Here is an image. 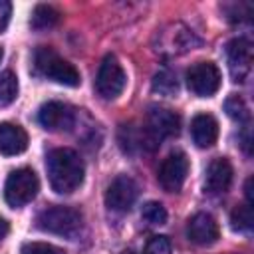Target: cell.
Here are the masks:
<instances>
[{
  "label": "cell",
  "instance_id": "cell-25",
  "mask_svg": "<svg viewBox=\"0 0 254 254\" xmlns=\"http://www.w3.org/2000/svg\"><path fill=\"white\" fill-rule=\"evenodd\" d=\"M6 234H8V222L0 216V240H4V238H6Z\"/></svg>",
  "mask_w": 254,
  "mask_h": 254
},
{
  "label": "cell",
  "instance_id": "cell-7",
  "mask_svg": "<svg viewBox=\"0 0 254 254\" xmlns=\"http://www.w3.org/2000/svg\"><path fill=\"white\" fill-rule=\"evenodd\" d=\"M187 87L198 97H212L220 87V69L212 62H196L187 71Z\"/></svg>",
  "mask_w": 254,
  "mask_h": 254
},
{
  "label": "cell",
  "instance_id": "cell-17",
  "mask_svg": "<svg viewBox=\"0 0 254 254\" xmlns=\"http://www.w3.org/2000/svg\"><path fill=\"white\" fill-rule=\"evenodd\" d=\"M18 97V77L12 69L0 73V107L10 105Z\"/></svg>",
  "mask_w": 254,
  "mask_h": 254
},
{
  "label": "cell",
  "instance_id": "cell-15",
  "mask_svg": "<svg viewBox=\"0 0 254 254\" xmlns=\"http://www.w3.org/2000/svg\"><path fill=\"white\" fill-rule=\"evenodd\" d=\"M28 149V133L10 121L0 123V153L6 157L20 155Z\"/></svg>",
  "mask_w": 254,
  "mask_h": 254
},
{
  "label": "cell",
  "instance_id": "cell-10",
  "mask_svg": "<svg viewBox=\"0 0 254 254\" xmlns=\"http://www.w3.org/2000/svg\"><path fill=\"white\" fill-rule=\"evenodd\" d=\"M228 69L234 81H246L252 71V44L248 38H234L226 46Z\"/></svg>",
  "mask_w": 254,
  "mask_h": 254
},
{
  "label": "cell",
  "instance_id": "cell-2",
  "mask_svg": "<svg viewBox=\"0 0 254 254\" xmlns=\"http://www.w3.org/2000/svg\"><path fill=\"white\" fill-rule=\"evenodd\" d=\"M38 228L50 234H58L64 238H75L81 230V214L71 206H50L42 210L36 218Z\"/></svg>",
  "mask_w": 254,
  "mask_h": 254
},
{
  "label": "cell",
  "instance_id": "cell-24",
  "mask_svg": "<svg viewBox=\"0 0 254 254\" xmlns=\"http://www.w3.org/2000/svg\"><path fill=\"white\" fill-rule=\"evenodd\" d=\"M10 14H12V6H10V2H4V0H0V34L6 30V26H8V22H10Z\"/></svg>",
  "mask_w": 254,
  "mask_h": 254
},
{
  "label": "cell",
  "instance_id": "cell-9",
  "mask_svg": "<svg viewBox=\"0 0 254 254\" xmlns=\"http://www.w3.org/2000/svg\"><path fill=\"white\" fill-rule=\"evenodd\" d=\"M137 194H139L137 183L127 175H119L111 181V185L105 190V204L109 210L127 212L135 204Z\"/></svg>",
  "mask_w": 254,
  "mask_h": 254
},
{
  "label": "cell",
  "instance_id": "cell-6",
  "mask_svg": "<svg viewBox=\"0 0 254 254\" xmlns=\"http://www.w3.org/2000/svg\"><path fill=\"white\" fill-rule=\"evenodd\" d=\"M179 115L171 109L165 107H153L147 115V123H145V131H143V141L157 145L159 141H163L165 137L177 135L179 133ZM143 143V145H145Z\"/></svg>",
  "mask_w": 254,
  "mask_h": 254
},
{
  "label": "cell",
  "instance_id": "cell-14",
  "mask_svg": "<svg viewBox=\"0 0 254 254\" xmlns=\"http://www.w3.org/2000/svg\"><path fill=\"white\" fill-rule=\"evenodd\" d=\"M190 135L196 147L208 149L218 139V121L210 113H198L190 121Z\"/></svg>",
  "mask_w": 254,
  "mask_h": 254
},
{
  "label": "cell",
  "instance_id": "cell-1",
  "mask_svg": "<svg viewBox=\"0 0 254 254\" xmlns=\"http://www.w3.org/2000/svg\"><path fill=\"white\" fill-rule=\"evenodd\" d=\"M46 171H48L50 187L58 194H71L73 190H77L85 175L81 157L67 147H60L48 153Z\"/></svg>",
  "mask_w": 254,
  "mask_h": 254
},
{
  "label": "cell",
  "instance_id": "cell-20",
  "mask_svg": "<svg viewBox=\"0 0 254 254\" xmlns=\"http://www.w3.org/2000/svg\"><path fill=\"white\" fill-rule=\"evenodd\" d=\"M224 109L228 113V117H232L234 121L238 123H246L250 119V111H248V105L246 101L240 97V95H230L224 103Z\"/></svg>",
  "mask_w": 254,
  "mask_h": 254
},
{
  "label": "cell",
  "instance_id": "cell-23",
  "mask_svg": "<svg viewBox=\"0 0 254 254\" xmlns=\"http://www.w3.org/2000/svg\"><path fill=\"white\" fill-rule=\"evenodd\" d=\"M145 254H173L169 238L167 236H151L145 246Z\"/></svg>",
  "mask_w": 254,
  "mask_h": 254
},
{
  "label": "cell",
  "instance_id": "cell-13",
  "mask_svg": "<svg viewBox=\"0 0 254 254\" xmlns=\"http://www.w3.org/2000/svg\"><path fill=\"white\" fill-rule=\"evenodd\" d=\"M232 165L226 157H216L210 161V165L206 167L204 173V190L210 194H218L228 190L230 183H232Z\"/></svg>",
  "mask_w": 254,
  "mask_h": 254
},
{
  "label": "cell",
  "instance_id": "cell-5",
  "mask_svg": "<svg viewBox=\"0 0 254 254\" xmlns=\"http://www.w3.org/2000/svg\"><path fill=\"white\" fill-rule=\"evenodd\" d=\"M127 83L125 69L121 67L119 60L115 56H105L99 64L97 77H95V89L103 99H115L123 93Z\"/></svg>",
  "mask_w": 254,
  "mask_h": 254
},
{
  "label": "cell",
  "instance_id": "cell-8",
  "mask_svg": "<svg viewBox=\"0 0 254 254\" xmlns=\"http://www.w3.org/2000/svg\"><path fill=\"white\" fill-rule=\"evenodd\" d=\"M187 175H189V159L183 151L169 153L159 167V183L169 192H177L185 185Z\"/></svg>",
  "mask_w": 254,
  "mask_h": 254
},
{
  "label": "cell",
  "instance_id": "cell-16",
  "mask_svg": "<svg viewBox=\"0 0 254 254\" xmlns=\"http://www.w3.org/2000/svg\"><path fill=\"white\" fill-rule=\"evenodd\" d=\"M60 20V12L48 4H38L32 12V20H30V26L34 30H48L52 26H56Z\"/></svg>",
  "mask_w": 254,
  "mask_h": 254
},
{
  "label": "cell",
  "instance_id": "cell-18",
  "mask_svg": "<svg viewBox=\"0 0 254 254\" xmlns=\"http://www.w3.org/2000/svg\"><path fill=\"white\" fill-rule=\"evenodd\" d=\"M230 224L238 232H248L252 228V202L236 206L230 214Z\"/></svg>",
  "mask_w": 254,
  "mask_h": 254
},
{
  "label": "cell",
  "instance_id": "cell-3",
  "mask_svg": "<svg viewBox=\"0 0 254 254\" xmlns=\"http://www.w3.org/2000/svg\"><path fill=\"white\" fill-rule=\"evenodd\" d=\"M34 62H36L38 71L44 77H48V79H52V81H56L60 85L75 87L81 81L79 79V71L69 62L60 58L52 48H46V46L38 48L36 54H34Z\"/></svg>",
  "mask_w": 254,
  "mask_h": 254
},
{
  "label": "cell",
  "instance_id": "cell-11",
  "mask_svg": "<svg viewBox=\"0 0 254 254\" xmlns=\"http://www.w3.org/2000/svg\"><path fill=\"white\" fill-rule=\"evenodd\" d=\"M38 121L48 131H65L73 125V111L62 101H48L40 107Z\"/></svg>",
  "mask_w": 254,
  "mask_h": 254
},
{
  "label": "cell",
  "instance_id": "cell-19",
  "mask_svg": "<svg viewBox=\"0 0 254 254\" xmlns=\"http://www.w3.org/2000/svg\"><path fill=\"white\" fill-rule=\"evenodd\" d=\"M141 218L151 224V226H161L167 222V210L161 202L157 200H149L147 204H143V210H141Z\"/></svg>",
  "mask_w": 254,
  "mask_h": 254
},
{
  "label": "cell",
  "instance_id": "cell-12",
  "mask_svg": "<svg viewBox=\"0 0 254 254\" xmlns=\"http://www.w3.org/2000/svg\"><path fill=\"white\" fill-rule=\"evenodd\" d=\"M187 236L190 242L198 244V246H210L218 240L220 236V230H218V224L214 220L212 214L208 212H198L194 214L189 224H187Z\"/></svg>",
  "mask_w": 254,
  "mask_h": 254
},
{
  "label": "cell",
  "instance_id": "cell-4",
  "mask_svg": "<svg viewBox=\"0 0 254 254\" xmlns=\"http://www.w3.org/2000/svg\"><path fill=\"white\" fill-rule=\"evenodd\" d=\"M40 190V181L32 169H16L8 175L6 185H4V196L6 202L14 208H20L36 198Z\"/></svg>",
  "mask_w": 254,
  "mask_h": 254
},
{
  "label": "cell",
  "instance_id": "cell-22",
  "mask_svg": "<svg viewBox=\"0 0 254 254\" xmlns=\"http://www.w3.org/2000/svg\"><path fill=\"white\" fill-rule=\"evenodd\" d=\"M20 254H65V252L48 242H26L22 246Z\"/></svg>",
  "mask_w": 254,
  "mask_h": 254
},
{
  "label": "cell",
  "instance_id": "cell-21",
  "mask_svg": "<svg viewBox=\"0 0 254 254\" xmlns=\"http://www.w3.org/2000/svg\"><path fill=\"white\" fill-rule=\"evenodd\" d=\"M153 89L159 91V93H163V95L175 93V91H177V79H175V75L169 73V71L157 73L155 79H153Z\"/></svg>",
  "mask_w": 254,
  "mask_h": 254
},
{
  "label": "cell",
  "instance_id": "cell-26",
  "mask_svg": "<svg viewBox=\"0 0 254 254\" xmlns=\"http://www.w3.org/2000/svg\"><path fill=\"white\" fill-rule=\"evenodd\" d=\"M2 58H4V52H2V48H0V62H2Z\"/></svg>",
  "mask_w": 254,
  "mask_h": 254
},
{
  "label": "cell",
  "instance_id": "cell-27",
  "mask_svg": "<svg viewBox=\"0 0 254 254\" xmlns=\"http://www.w3.org/2000/svg\"><path fill=\"white\" fill-rule=\"evenodd\" d=\"M123 254H135V252H123Z\"/></svg>",
  "mask_w": 254,
  "mask_h": 254
}]
</instances>
